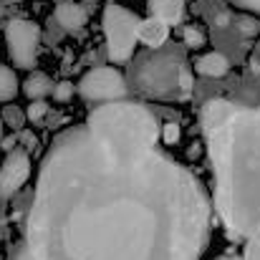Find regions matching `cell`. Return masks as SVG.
I'll use <instances>...</instances> for the list:
<instances>
[{
	"label": "cell",
	"instance_id": "cell-10",
	"mask_svg": "<svg viewBox=\"0 0 260 260\" xmlns=\"http://www.w3.org/2000/svg\"><path fill=\"white\" fill-rule=\"evenodd\" d=\"M53 18H56V23L61 25V30H69V33L81 30V28L86 25V20H88L86 10H84L79 3H74V0H63V3H58Z\"/></svg>",
	"mask_w": 260,
	"mask_h": 260
},
{
	"label": "cell",
	"instance_id": "cell-24",
	"mask_svg": "<svg viewBox=\"0 0 260 260\" xmlns=\"http://www.w3.org/2000/svg\"><path fill=\"white\" fill-rule=\"evenodd\" d=\"M0 147H3L5 152H13L15 147H20V144H18V134H10V137H3V139H0Z\"/></svg>",
	"mask_w": 260,
	"mask_h": 260
},
{
	"label": "cell",
	"instance_id": "cell-19",
	"mask_svg": "<svg viewBox=\"0 0 260 260\" xmlns=\"http://www.w3.org/2000/svg\"><path fill=\"white\" fill-rule=\"evenodd\" d=\"M74 91H76V86L71 81H61V84H56V88H53V99L66 104V101L74 99Z\"/></svg>",
	"mask_w": 260,
	"mask_h": 260
},
{
	"label": "cell",
	"instance_id": "cell-12",
	"mask_svg": "<svg viewBox=\"0 0 260 260\" xmlns=\"http://www.w3.org/2000/svg\"><path fill=\"white\" fill-rule=\"evenodd\" d=\"M149 15L162 18L170 25H179L184 15V0H149Z\"/></svg>",
	"mask_w": 260,
	"mask_h": 260
},
{
	"label": "cell",
	"instance_id": "cell-4",
	"mask_svg": "<svg viewBox=\"0 0 260 260\" xmlns=\"http://www.w3.org/2000/svg\"><path fill=\"white\" fill-rule=\"evenodd\" d=\"M182 43H165L162 48H147L144 53H134L129 61L126 81L132 93L149 101H184L182 96V71L187 66Z\"/></svg>",
	"mask_w": 260,
	"mask_h": 260
},
{
	"label": "cell",
	"instance_id": "cell-20",
	"mask_svg": "<svg viewBox=\"0 0 260 260\" xmlns=\"http://www.w3.org/2000/svg\"><path fill=\"white\" fill-rule=\"evenodd\" d=\"M162 142L165 144H177L179 142V124L177 121H167L162 126Z\"/></svg>",
	"mask_w": 260,
	"mask_h": 260
},
{
	"label": "cell",
	"instance_id": "cell-28",
	"mask_svg": "<svg viewBox=\"0 0 260 260\" xmlns=\"http://www.w3.org/2000/svg\"><path fill=\"white\" fill-rule=\"evenodd\" d=\"M0 260H3V255H0Z\"/></svg>",
	"mask_w": 260,
	"mask_h": 260
},
{
	"label": "cell",
	"instance_id": "cell-1",
	"mask_svg": "<svg viewBox=\"0 0 260 260\" xmlns=\"http://www.w3.org/2000/svg\"><path fill=\"white\" fill-rule=\"evenodd\" d=\"M212 207L159 147L121 149L86 124L53 137L23 222L33 260H200Z\"/></svg>",
	"mask_w": 260,
	"mask_h": 260
},
{
	"label": "cell",
	"instance_id": "cell-22",
	"mask_svg": "<svg viewBox=\"0 0 260 260\" xmlns=\"http://www.w3.org/2000/svg\"><path fill=\"white\" fill-rule=\"evenodd\" d=\"M15 134H18V144H20L23 149H28V152L36 149L38 142H36V134H33V132H15Z\"/></svg>",
	"mask_w": 260,
	"mask_h": 260
},
{
	"label": "cell",
	"instance_id": "cell-18",
	"mask_svg": "<svg viewBox=\"0 0 260 260\" xmlns=\"http://www.w3.org/2000/svg\"><path fill=\"white\" fill-rule=\"evenodd\" d=\"M235 28H238L240 36L250 38V36H255L260 30V23L255 18H250V15H240V18H235Z\"/></svg>",
	"mask_w": 260,
	"mask_h": 260
},
{
	"label": "cell",
	"instance_id": "cell-2",
	"mask_svg": "<svg viewBox=\"0 0 260 260\" xmlns=\"http://www.w3.org/2000/svg\"><path fill=\"white\" fill-rule=\"evenodd\" d=\"M200 126L212 165V202L230 240L260 238V106L210 99Z\"/></svg>",
	"mask_w": 260,
	"mask_h": 260
},
{
	"label": "cell",
	"instance_id": "cell-16",
	"mask_svg": "<svg viewBox=\"0 0 260 260\" xmlns=\"http://www.w3.org/2000/svg\"><path fill=\"white\" fill-rule=\"evenodd\" d=\"M0 119H3V124H5V126H10L13 132H20V129H23V124L28 121L25 111H23V109H18V106H13V104L3 106V114H0Z\"/></svg>",
	"mask_w": 260,
	"mask_h": 260
},
{
	"label": "cell",
	"instance_id": "cell-13",
	"mask_svg": "<svg viewBox=\"0 0 260 260\" xmlns=\"http://www.w3.org/2000/svg\"><path fill=\"white\" fill-rule=\"evenodd\" d=\"M53 79L48 76V74H43V71H36V74H30L28 79H25V84H23V93L30 99V101H38V99H48V96H53Z\"/></svg>",
	"mask_w": 260,
	"mask_h": 260
},
{
	"label": "cell",
	"instance_id": "cell-11",
	"mask_svg": "<svg viewBox=\"0 0 260 260\" xmlns=\"http://www.w3.org/2000/svg\"><path fill=\"white\" fill-rule=\"evenodd\" d=\"M194 71H197L200 76H207V79H222V76L230 71V61H228L225 53L210 51V53H205V56L197 58Z\"/></svg>",
	"mask_w": 260,
	"mask_h": 260
},
{
	"label": "cell",
	"instance_id": "cell-5",
	"mask_svg": "<svg viewBox=\"0 0 260 260\" xmlns=\"http://www.w3.org/2000/svg\"><path fill=\"white\" fill-rule=\"evenodd\" d=\"M104 36H106V56L111 63H129L134 58V48L139 43V23L142 18L116 3L104 8Z\"/></svg>",
	"mask_w": 260,
	"mask_h": 260
},
{
	"label": "cell",
	"instance_id": "cell-25",
	"mask_svg": "<svg viewBox=\"0 0 260 260\" xmlns=\"http://www.w3.org/2000/svg\"><path fill=\"white\" fill-rule=\"evenodd\" d=\"M235 5H240L243 10H250V13H260V0H235Z\"/></svg>",
	"mask_w": 260,
	"mask_h": 260
},
{
	"label": "cell",
	"instance_id": "cell-26",
	"mask_svg": "<svg viewBox=\"0 0 260 260\" xmlns=\"http://www.w3.org/2000/svg\"><path fill=\"white\" fill-rule=\"evenodd\" d=\"M217 260H245L243 255H235V253H225V255H220Z\"/></svg>",
	"mask_w": 260,
	"mask_h": 260
},
{
	"label": "cell",
	"instance_id": "cell-7",
	"mask_svg": "<svg viewBox=\"0 0 260 260\" xmlns=\"http://www.w3.org/2000/svg\"><path fill=\"white\" fill-rule=\"evenodd\" d=\"M5 43L13 63L18 69H33L38 61L41 46V25L25 18H13L5 25Z\"/></svg>",
	"mask_w": 260,
	"mask_h": 260
},
{
	"label": "cell",
	"instance_id": "cell-23",
	"mask_svg": "<svg viewBox=\"0 0 260 260\" xmlns=\"http://www.w3.org/2000/svg\"><path fill=\"white\" fill-rule=\"evenodd\" d=\"M8 260H33V258H30V253H28L25 243H18V245H13V248H10Z\"/></svg>",
	"mask_w": 260,
	"mask_h": 260
},
{
	"label": "cell",
	"instance_id": "cell-6",
	"mask_svg": "<svg viewBox=\"0 0 260 260\" xmlns=\"http://www.w3.org/2000/svg\"><path fill=\"white\" fill-rule=\"evenodd\" d=\"M79 96L99 106V104H109V101H121V99H129L132 96V88L126 76L114 69V66H93L88 69L86 74L81 76L79 81Z\"/></svg>",
	"mask_w": 260,
	"mask_h": 260
},
{
	"label": "cell",
	"instance_id": "cell-9",
	"mask_svg": "<svg viewBox=\"0 0 260 260\" xmlns=\"http://www.w3.org/2000/svg\"><path fill=\"white\" fill-rule=\"evenodd\" d=\"M170 33H172V25L165 23L162 18H144L139 23V43H144L147 48H162L165 43H170Z\"/></svg>",
	"mask_w": 260,
	"mask_h": 260
},
{
	"label": "cell",
	"instance_id": "cell-17",
	"mask_svg": "<svg viewBox=\"0 0 260 260\" xmlns=\"http://www.w3.org/2000/svg\"><path fill=\"white\" fill-rule=\"evenodd\" d=\"M46 114H48V104H46V99L30 101V106L25 109V116H28V121H33V124H43V121H46Z\"/></svg>",
	"mask_w": 260,
	"mask_h": 260
},
{
	"label": "cell",
	"instance_id": "cell-14",
	"mask_svg": "<svg viewBox=\"0 0 260 260\" xmlns=\"http://www.w3.org/2000/svg\"><path fill=\"white\" fill-rule=\"evenodd\" d=\"M20 91V84H18V76L10 66H3L0 63V104H10Z\"/></svg>",
	"mask_w": 260,
	"mask_h": 260
},
{
	"label": "cell",
	"instance_id": "cell-21",
	"mask_svg": "<svg viewBox=\"0 0 260 260\" xmlns=\"http://www.w3.org/2000/svg\"><path fill=\"white\" fill-rule=\"evenodd\" d=\"M245 260H260V238H250L245 240V253H243Z\"/></svg>",
	"mask_w": 260,
	"mask_h": 260
},
{
	"label": "cell",
	"instance_id": "cell-8",
	"mask_svg": "<svg viewBox=\"0 0 260 260\" xmlns=\"http://www.w3.org/2000/svg\"><path fill=\"white\" fill-rule=\"evenodd\" d=\"M30 152L23 147H15L13 152L5 154L3 165H0V200H13L28 182L30 177Z\"/></svg>",
	"mask_w": 260,
	"mask_h": 260
},
{
	"label": "cell",
	"instance_id": "cell-15",
	"mask_svg": "<svg viewBox=\"0 0 260 260\" xmlns=\"http://www.w3.org/2000/svg\"><path fill=\"white\" fill-rule=\"evenodd\" d=\"M179 43L184 46V48H202L205 46V33L200 30V28H194V25H179Z\"/></svg>",
	"mask_w": 260,
	"mask_h": 260
},
{
	"label": "cell",
	"instance_id": "cell-27",
	"mask_svg": "<svg viewBox=\"0 0 260 260\" xmlns=\"http://www.w3.org/2000/svg\"><path fill=\"white\" fill-rule=\"evenodd\" d=\"M3 126H5V124H3V119H0V139H3Z\"/></svg>",
	"mask_w": 260,
	"mask_h": 260
},
{
	"label": "cell",
	"instance_id": "cell-3",
	"mask_svg": "<svg viewBox=\"0 0 260 260\" xmlns=\"http://www.w3.org/2000/svg\"><path fill=\"white\" fill-rule=\"evenodd\" d=\"M86 126L96 139L121 149H149L159 147L162 139V126L154 111L129 99L93 106Z\"/></svg>",
	"mask_w": 260,
	"mask_h": 260
}]
</instances>
